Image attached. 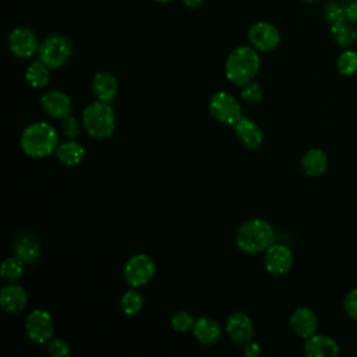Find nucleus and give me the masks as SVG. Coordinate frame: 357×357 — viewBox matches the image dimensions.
<instances>
[{"label":"nucleus","mask_w":357,"mask_h":357,"mask_svg":"<svg viewBox=\"0 0 357 357\" xmlns=\"http://www.w3.org/2000/svg\"><path fill=\"white\" fill-rule=\"evenodd\" d=\"M276 241L275 229L264 219L245 220L236 233V245L245 254L266 251Z\"/></svg>","instance_id":"obj_1"},{"label":"nucleus","mask_w":357,"mask_h":357,"mask_svg":"<svg viewBox=\"0 0 357 357\" xmlns=\"http://www.w3.org/2000/svg\"><path fill=\"white\" fill-rule=\"evenodd\" d=\"M261 66L258 50L252 46H238L230 52L225 63V75L234 85L251 82Z\"/></svg>","instance_id":"obj_2"},{"label":"nucleus","mask_w":357,"mask_h":357,"mask_svg":"<svg viewBox=\"0 0 357 357\" xmlns=\"http://www.w3.org/2000/svg\"><path fill=\"white\" fill-rule=\"evenodd\" d=\"M21 149L31 158H46L56 152L59 135L56 128L45 121H36L25 127L20 138Z\"/></svg>","instance_id":"obj_3"},{"label":"nucleus","mask_w":357,"mask_h":357,"mask_svg":"<svg viewBox=\"0 0 357 357\" xmlns=\"http://www.w3.org/2000/svg\"><path fill=\"white\" fill-rule=\"evenodd\" d=\"M82 126L85 131L96 138L106 139L112 137L116 128V116L110 103L95 100L82 112Z\"/></svg>","instance_id":"obj_4"},{"label":"nucleus","mask_w":357,"mask_h":357,"mask_svg":"<svg viewBox=\"0 0 357 357\" xmlns=\"http://www.w3.org/2000/svg\"><path fill=\"white\" fill-rule=\"evenodd\" d=\"M73 54V43L64 35H50L43 39L38 49V57L50 68L63 67Z\"/></svg>","instance_id":"obj_5"},{"label":"nucleus","mask_w":357,"mask_h":357,"mask_svg":"<svg viewBox=\"0 0 357 357\" xmlns=\"http://www.w3.org/2000/svg\"><path fill=\"white\" fill-rule=\"evenodd\" d=\"M209 113L219 123L234 126L241 117V106L238 100L229 92L219 91L209 99Z\"/></svg>","instance_id":"obj_6"},{"label":"nucleus","mask_w":357,"mask_h":357,"mask_svg":"<svg viewBox=\"0 0 357 357\" xmlns=\"http://www.w3.org/2000/svg\"><path fill=\"white\" fill-rule=\"evenodd\" d=\"M156 271L155 261L146 254H135L130 257L123 268L126 282L131 287H141L151 282Z\"/></svg>","instance_id":"obj_7"},{"label":"nucleus","mask_w":357,"mask_h":357,"mask_svg":"<svg viewBox=\"0 0 357 357\" xmlns=\"http://www.w3.org/2000/svg\"><path fill=\"white\" fill-rule=\"evenodd\" d=\"M25 333L28 339L36 344L47 343L54 333V322L46 310H33L25 319Z\"/></svg>","instance_id":"obj_8"},{"label":"nucleus","mask_w":357,"mask_h":357,"mask_svg":"<svg viewBox=\"0 0 357 357\" xmlns=\"http://www.w3.org/2000/svg\"><path fill=\"white\" fill-rule=\"evenodd\" d=\"M8 49L18 59H29L39 49L36 33L26 26H17L8 33Z\"/></svg>","instance_id":"obj_9"},{"label":"nucleus","mask_w":357,"mask_h":357,"mask_svg":"<svg viewBox=\"0 0 357 357\" xmlns=\"http://www.w3.org/2000/svg\"><path fill=\"white\" fill-rule=\"evenodd\" d=\"M279 29L266 21H258L248 29V40L258 52H272L280 45Z\"/></svg>","instance_id":"obj_10"},{"label":"nucleus","mask_w":357,"mask_h":357,"mask_svg":"<svg viewBox=\"0 0 357 357\" xmlns=\"http://www.w3.org/2000/svg\"><path fill=\"white\" fill-rule=\"evenodd\" d=\"M264 266L268 273L273 276L286 275L293 266V252L282 243H273L264 257Z\"/></svg>","instance_id":"obj_11"},{"label":"nucleus","mask_w":357,"mask_h":357,"mask_svg":"<svg viewBox=\"0 0 357 357\" xmlns=\"http://www.w3.org/2000/svg\"><path fill=\"white\" fill-rule=\"evenodd\" d=\"M225 328L230 340L236 344L244 346L247 342L252 340L254 324L251 318L241 311L231 312L226 319Z\"/></svg>","instance_id":"obj_12"},{"label":"nucleus","mask_w":357,"mask_h":357,"mask_svg":"<svg viewBox=\"0 0 357 357\" xmlns=\"http://www.w3.org/2000/svg\"><path fill=\"white\" fill-rule=\"evenodd\" d=\"M40 106L42 109L54 119H66L73 112V102L71 98L60 91V89H50L40 96Z\"/></svg>","instance_id":"obj_13"},{"label":"nucleus","mask_w":357,"mask_h":357,"mask_svg":"<svg viewBox=\"0 0 357 357\" xmlns=\"http://www.w3.org/2000/svg\"><path fill=\"white\" fill-rule=\"evenodd\" d=\"M290 328L301 339H307L317 333L318 318L315 312L308 307H298L290 315Z\"/></svg>","instance_id":"obj_14"},{"label":"nucleus","mask_w":357,"mask_h":357,"mask_svg":"<svg viewBox=\"0 0 357 357\" xmlns=\"http://www.w3.org/2000/svg\"><path fill=\"white\" fill-rule=\"evenodd\" d=\"M339 351L336 340L326 335L314 333L304 343V354L308 357H336Z\"/></svg>","instance_id":"obj_15"},{"label":"nucleus","mask_w":357,"mask_h":357,"mask_svg":"<svg viewBox=\"0 0 357 357\" xmlns=\"http://www.w3.org/2000/svg\"><path fill=\"white\" fill-rule=\"evenodd\" d=\"M28 303V294L20 284L10 283L0 291V305L8 314L21 312Z\"/></svg>","instance_id":"obj_16"},{"label":"nucleus","mask_w":357,"mask_h":357,"mask_svg":"<svg viewBox=\"0 0 357 357\" xmlns=\"http://www.w3.org/2000/svg\"><path fill=\"white\" fill-rule=\"evenodd\" d=\"M92 91L98 100L112 103L119 92L116 77L107 71H99L92 78Z\"/></svg>","instance_id":"obj_17"},{"label":"nucleus","mask_w":357,"mask_h":357,"mask_svg":"<svg viewBox=\"0 0 357 357\" xmlns=\"http://www.w3.org/2000/svg\"><path fill=\"white\" fill-rule=\"evenodd\" d=\"M234 132L237 138L241 141V144L247 149H257L262 141H264V134L262 130L257 126L255 121H252L248 117H241L234 126Z\"/></svg>","instance_id":"obj_18"},{"label":"nucleus","mask_w":357,"mask_h":357,"mask_svg":"<svg viewBox=\"0 0 357 357\" xmlns=\"http://www.w3.org/2000/svg\"><path fill=\"white\" fill-rule=\"evenodd\" d=\"M192 335L198 340V343L204 346L215 344L222 336V328L211 317H201L194 322Z\"/></svg>","instance_id":"obj_19"},{"label":"nucleus","mask_w":357,"mask_h":357,"mask_svg":"<svg viewBox=\"0 0 357 357\" xmlns=\"http://www.w3.org/2000/svg\"><path fill=\"white\" fill-rule=\"evenodd\" d=\"M303 172L310 177H319L328 169V156L319 148L308 149L301 158Z\"/></svg>","instance_id":"obj_20"},{"label":"nucleus","mask_w":357,"mask_h":357,"mask_svg":"<svg viewBox=\"0 0 357 357\" xmlns=\"http://www.w3.org/2000/svg\"><path fill=\"white\" fill-rule=\"evenodd\" d=\"M14 252L25 264H32L40 257L42 250H40L39 241L33 236L25 233V234H20L15 238Z\"/></svg>","instance_id":"obj_21"},{"label":"nucleus","mask_w":357,"mask_h":357,"mask_svg":"<svg viewBox=\"0 0 357 357\" xmlns=\"http://www.w3.org/2000/svg\"><path fill=\"white\" fill-rule=\"evenodd\" d=\"M54 153L63 165L75 166L82 162V159L85 156V148L79 142L70 139L63 144H59Z\"/></svg>","instance_id":"obj_22"},{"label":"nucleus","mask_w":357,"mask_h":357,"mask_svg":"<svg viewBox=\"0 0 357 357\" xmlns=\"http://www.w3.org/2000/svg\"><path fill=\"white\" fill-rule=\"evenodd\" d=\"M25 81L32 88H43L47 85L50 78V67H47L42 60L32 61L25 70Z\"/></svg>","instance_id":"obj_23"},{"label":"nucleus","mask_w":357,"mask_h":357,"mask_svg":"<svg viewBox=\"0 0 357 357\" xmlns=\"http://www.w3.org/2000/svg\"><path fill=\"white\" fill-rule=\"evenodd\" d=\"M351 25L353 24H350L349 21L331 25V35L339 46L349 47L354 42H357V29H354Z\"/></svg>","instance_id":"obj_24"},{"label":"nucleus","mask_w":357,"mask_h":357,"mask_svg":"<svg viewBox=\"0 0 357 357\" xmlns=\"http://www.w3.org/2000/svg\"><path fill=\"white\" fill-rule=\"evenodd\" d=\"M24 261L20 259L17 255L10 257L3 261L0 266V275L6 282L15 283L24 273Z\"/></svg>","instance_id":"obj_25"},{"label":"nucleus","mask_w":357,"mask_h":357,"mask_svg":"<svg viewBox=\"0 0 357 357\" xmlns=\"http://www.w3.org/2000/svg\"><path fill=\"white\" fill-rule=\"evenodd\" d=\"M120 305L126 315H135L144 307V297L138 290H135V287H132L121 296Z\"/></svg>","instance_id":"obj_26"},{"label":"nucleus","mask_w":357,"mask_h":357,"mask_svg":"<svg viewBox=\"0 0 357 357\" xmlns=\"http://www.w3.org/2000/svg\"><path fill=\"white\" fill-rule=\"evenodd\" d=\"M336 68L342 75H353L357 73V52L346 49L336 60Z\"/></svg>","instance_id":"obj_27"},{"label":"nucleus","mask_w":357,"mask_h":357,"mask_svg":"<svg viewBox=\"0 0 357 357\" xmlns=\"http://www.w3.org/2000/svg\"><path fill=\"white\" fill-rule=\"evenodd\" d=\"M324 18L329 25H335L339 22L347 21L346 7H343L337 1H328L324 6Z\"/></svg>","instance_id":"obj_28"},{"label":"nucleus","mask_w":357,"mask_h":357,"mask_svg":"<svg viewBox=\"0 0 357 357\" xmlns=\"http://www.w3.org/2000/svg\"><path fill=\"white\" fill-rule=\"evenodd\" d=\"M194 318L187 312V311H177L172 315L170 318V324H172V328L176 331V332H181V333H185L188 332L190 329H192L194 326Z\"/></svg>","instance_id":"obj_29"},{"label":"nucleus","mask_w":357,"mask_h":357,"mask_svg":"<svg viewBox=\"0 0 357 357\" xmlns=\"http://www.w3.org/2000/svg\"><path fill=\"white\" fill-rule=\"evenodd\" d=\"M240 95H241L243 100H245L248 103H258V102H261L264 92H262L261 85L252 79L251 82L243 85Z\"/></svg>","instance_id":"obj_30"},{"label":"nucleus","mask_w":357,"mask_h":357,"mask_svg":"<svg viewBox=\"0 0 357 357\" xmlns=\"http://www.w3.org/2000/svg\"><path fill=\"white\" fill-rule=\"evenodd\" d=\"M47 351L53 357H67L71 350H70V344L66 340L60 337H52L47 342Z\"/></svg>","instance_id":"obj_31"},{"label":"nucleus","mask_w":357,"mask_h":357,"mask_svg":"<svg viewBox=\"0 0 357 357\" xmlns=\"http://www.w3.org/2000/svg\"><path fill=\"white\" fill-rule=\"evenodd\" d=\"M343 308L346 315L353 319L357 321V287L349 290L343 298Z\"/></svg>","instance_id":"obj_32"},{"label":"nucleus","mask_w":357,"mask_h":357,"mask_svg":"<svg viewBox=\"0 0 357 357\" xmlns=\"http://www.w3.org/2000/svg\"><path fill=\"white\" fill-rule=\"evenodd\" d=\"M61 130H63V132H64L68 138H71V139H74L75 137H78L79 132H81V127H79L78 120H77L74 116H71V114H70L68 117L63 119V121H61Z\"/></svg>","instance_id":"obj_33"},{"label":"nucleus","mask_w":357,"mask_h":357,"mask_svg":"<svg viewBox=\"0 0 357 357\" xmlns=\"http://www.w3.org/2000/svg\"><path fill=\"white\" fill-rule=\"evenodd\" d=\"M243 351L247 357H257L261 353V346L257 342H247L243 347Z\"/></svg>","instance_id":"obj_34"},{"label":"nucleus","mask_w":357,"mask_h":357,"mask_svg":"<svg viewBox=\"0 0 357 357\" xmlns=\"http://www.w3.org/2000/svg\"><path fill=\"white\" fill-rule=\"evenodd\" d=\"M346 15L350 24L357 25V0H353L346 6Z\"/></svg>","instance_id":"obj_35"},{"label":"nucleus","mask_w":357,"mask_h":357,"mask_svg":"<svg viewBox=\"0 0 357 357\" xmlns=\"http://www.w3.org/2000/svg\"><path fill=\"white\" fill-rule=\"evenodd\" d=\"M183 3L188 7V8H198L202 6L204 0H183Z\"/></svg>","instance_id":"obj_36"},{"label":"nucleus","mask_w":357,"mask_h":357,"mask_svg":"<svg viewBox=\"0 0 357 357\" xmlns=\"http://www.w3.org/2000/svg\"><path fill=\"white\" fill-rule=\"evenodd\" d=\"M153 1H158V3H169L172 0H153Z\"/></svg>","instance_id":"obj_37"},{"label":"nucleus","mask_w":357,"mask_h":357,"mask_svg":"<svg viewBox=\"0 0 357 357\" xmlns=\"http://www.w3.org/2000/svg\"><path fill=\"white\" fill-rule=\"evenodd\" d=\"M303 1H305V3H315V1H318V0H303Z\"/></svg>","instance_id":"obj_38"}]
</instances>
